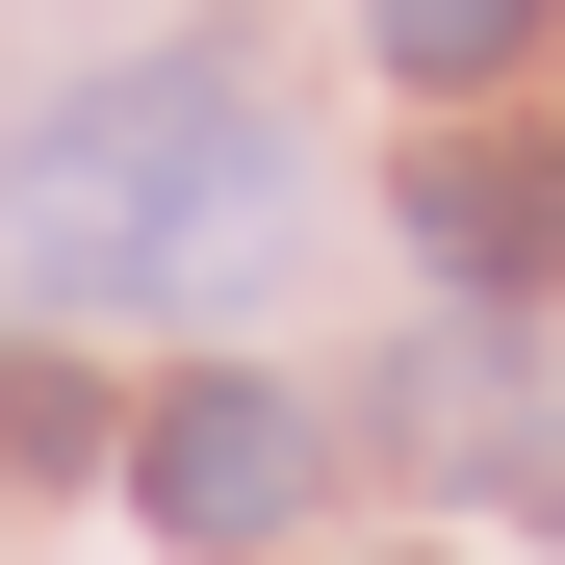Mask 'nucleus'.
Listing matches in <instances>:
<instances>
[{
    "instance_id": "f257e3e1",
    "label": "nucleus",
    "mask_w": 565,
    "mask_h": 565,
    "mask_svg": "<svg viewBox=\"0 0 565 565\" xmlns=\"http://www.w3.org/2000/svg\"><path fill=\"white\" fill-rule=\"evenodd\" d=\"M282 232H309V180H282V77L257 52H129L77 77V104L0 154V282H52V309H257Z\"/></svg>"
},
{
    "instance_id": "f03ea898",
    "label": "nucleus",
    "mask_w": 565,
    "mask_h": 565,
    "mask_svg": "<svg viewBox=\"0 0 565 565\" xmlns=\"http://www.w3.org/2000/svg\"><path fill=\"white\" fill-rule=\"evenodd\" d=\"M309 462H334V437L282 412L257 360H206V386H154V412H129V514H154L180 565H257L282 514H309Z\"/></svg>"
},
{
    "instance_id": "7ed1b4c3",
    "label": "nucleus",
    "mask_w": 565,
    "mask_h": 565,
    "mask_svg": "<svg viewBox=\"0 0 565 565\" xmlns=\"http://www.w3.org/2000/svg\"><path fill=\"white\" fill-rule=\"evenodd\" d=\"M412 257H437V282H489V309H514V282L565 257V180H540L514 129H462V154H412Z\"/></svg>"
},
{
    "instance_id": "20e7f679",
    "label": "nucleus",
    "mask_w": 565,
    "mask_h": 565,
    "mask_svg": "<svg viewBox=\"0 0 565 565\" xmlns=\"http://www.w3.org/2000/svg\"><path fill=\"white\" fill-rule=\"evenodd\" d=\"M360 26H386V77H514L540 0H360Z\"/></svg>"
},
{
    "instance_id": "39448f33",
    "label": "nucleus",
    "mask_w": 565,
    "mask_h": 565,
    "mask_svg": "<svg viewBox=\"0 0 565 565\" xmlns=\"http://www.w3.org/2000/svg\"><path fill=\"white\" fill-rule=\"evenodd\" d=\"M104 437V386H52V360H0V462H77Z\"/></svg>"
}]
</instances>
